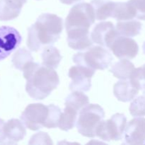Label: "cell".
Here are the masks:
<instances>
[{
	"mask_svg": "<svg viewBox=\"0 0 145 145\" xmlns=\"http://www.w3.org/2000/svg\"><path fill=\"white\" fill-rule=\"evenodd\" d=\"M22 71L27 80L25 91L35 100L47 98L59 85V76L52 68L40 66L32 61L28 62Z\"/></svg>",
	"mask_w": 145,
	"mask_h": 145,
	"instance_id": "obj_1",
	"label": "cell"
},
{
	"mask_svg": "<svg viewBox=\"0 0 145 145\" xmlns=\"http://www.w3.org/2000/svg\"><path fill=\"white\" fill-rule=\"evenodd\" d=\"M63 29V21L60 17L52 14L40 16L28 31L27 46L37 52L44 46L50 45L59 39Z\"/></svg>",
	"mask_w": 145,
	"mask_h": 145,
	"instance_id": "obj_2",
	"label": "cell"
},
{
	"mask_svg": "<svg viewBox=\"0 0 145 145\" xmlns=\"http://www.w3.org/2000/svg\"><path fill=\"white\" fill-rule=\"evenodd\" d=\"M105 116L103 109L98 104H88L79 111L76 121L78 132L86 137L96 136V129Z\"/></svg>",
	"mask_w": 145,
	"mask_h": 145,
	"instance_id": "obj_3",
	"label": "cell"
},
{
	"mask_svg": "<svg viewBox=\"0 0 145 145\" xmlns=\"http://www.w3.org/2000/svg\"><path fill=\"white\" fill-rule=\"evenodd\" d=\"M73 61L77 65L86 67L94 70H103L110 66L113 61L110 52L101 46L89 48L84 52H78L73 57Z\"/></svg>",
	"mask_w": 145,
	"mask_h": 145,
	"instance_id": "obj_4",
	"label": "cell"
},
{
	"mask_svg": "<svg viewBox=\"0 0 145 145\" xmlns=\"http://www.w3.org/2000/svg\"><path fill=\"white\" fill-rule=\"evenodd\" d=\"M96 16L94 10L91 4L79 3L73 6L65 21L67 31L74 28L89 29L94 24Z\"/></svg>",
	"mask_w": 145,
	"mask_h": 145,
	"instance_id": "obj_5",
	"label": "cell"
},
{
	"mask_svg": "<svg viewBox=\"0 0 145 145\" xmlns=\"http://www.w3.org/2000/svg\"><path fill=\"white\" fill-rule=\"evenodd\" d=\"M127 119L123 114L116 113L107 120H102L96 129V136L104 141L120 140L124 134Z\"/></svg>",
	"mask_w": 145,
	"mask_h": 145,
	"instance_id": "obj_6",
	"label": "cell"
},
{
	"mask_svg": "<svg viewBox=\"0 0 145 145\" xmlns=\"http://www.w3.org/2000/svg\"><path fill=\"white\" fill-rule=\"evenodd\" d=\"M48 112V106L42 103L30 104L21 114V120L27 128L35 131L44 127Z\"/></svg>",
	"mask_w": 145,
	"mask_h": 145,
	"instance_id": "obj_7",
	"label": "cell"
},
{
	"mask_svg": "<svg viewBox=\"0 0 145 145\" xmlns=\"http://www.w3.org/2000/svg\"><path fill=\"white\" fill-rule=\"evenodd\" d=\"M94 73V69L86 67L80 65L72 67L69 70V76L72 79L69 89L72 91H89L91 86V78Z\"/></svg>",
	"mask_w": 145,
	"mask_h": 145,
	"instance_id": "obj_8",
	"label": "cell"
},
{
	"mask_svg": "<svg viewBox=\"0 0 145 145\" xmlns=\"http://www.w3.org/2000/svg\"><path fill=\"white\" fill-rule=\"evenodd\" d=\"M22 38L16 28L3 25L0 27V61L9 56L21 44Z\"/></svg>",
	"mask_w": 145,
	"mask_h": 145,
	"instance_id": "obj_9",
	"label": "cell"
},
{
	"mask_svg": "<svg viewBox=\"0 0 145 145\" xmlns=\"http://www.w3.org/2000/svg\"><path fill=\"white\" fill-rule=\"evenodd\" d=\"M118 35L113 23L103 21L94 27L91 33V38L93 42L110 48L113 41Z\"/></svg>",
	"mask_w": 145,
	"mask_h": 145,
	"instance_id": "obj_10",
	"label": "cell"
},
{
	"mask_svg": "<svg viewBox=\"0 0 145 145\" xmlns=\"http://www.w3.org/2000/svg\"><path fill=\"white\" fill-rule=\"evenodd\" d=\"M110 50L119 59H131L137 56L139 47L135 40L129 37L118 35L113 41Z\"/></svg>",
	"mask_w": 145,
	"mask_h": 145,
	"instance_id": "obj_11",
	"label": "cell"
},
{
	"mask_svg": "<svg viewBox=\"0 0 145 145\" xmlns=\"http://www.w3.org/2000/svg\"><path fill=\"white\" fill-rule=\"evenodd\" d=\"M125 144H141L145 141V118L138 117L130 120L124 132Z\"/></svg>",
	"mask_w": 145,
	"mask_h": 145,
	"instance_id": "obj_12",
	"label": "cell"
},
{
	"mask_svg": "<svg viewBox=\"0 0 145 145\" xmlns=\"http://www.w3.org/2000/svg\"><path fill=\"white\" fill-rule=\"evenodd\" d=\"M26 134L25 125L18 119H11L5 123L4 139L1 144H16L24 138Z\"/></svg>",
	"mask_w": 145,
	"mask_h": 145,
	"instance_id": "obj_13",
	"label": "cell"
},
{
	"mask_svg": "<svg viewBox=\"0 0 145 145\" xmlns=\"http://www.w3.org/2000/svg\"><path fill=\"white\" fill-rule=\"evenodd\" d=\"M68 45L76 50L89 49L93 45V40L89 35V29L74 28L67 31Z\"/></svg>",
	"mask_w": 145,
	"mask_h": 145,
	"instance_id": "obj_14",
	"label": "cell"
},
{
	"mask_svg": "<svg viewBox=\"0 0 145 145\" xmlns=\"http://www.w3.org/2000/svg\"><path fill=\"white\" fill-rule=\"evenodd\" d=\"M140 90L130 79H122L114 85L113 93L120 101L128 102L134 99Z\"/></svg>",
	"mask_w": 145,
	"mask_h": 145,
	"instance_id": "obj_15",
	"label": "cell"
},
{
	"mask_svg": "<svg viewBox=\"0 0 145 145\" xmlns=\"http://www.w3.org/2000/svg\"><path fill=\"white\" fill-rule=\"evenodd\" d=\"M27 0H0V21H11L17 18Z\"/></svg>",
	"mask_w": 145,
	"mask_h": 145,
	"instance_id": "obj_16",
	"label": "cell"
},
{
	"mask_svg": "<svg viewBox=\"0 0 145 145\" xmlns=\"http://www.w3.org/2000/svg\"><path fill=\"white\" fill-rule=\"evenodd\" d=\"M91 4L94 10L96 19L104 21L112 17L116 2L110 0H92Z\"/></svg>",
	"mask_w": 145,
	"mask_h": 145,
	"instance_id": "obj_17",
	"label": "cell"
},
{
	"mask_svg": "<svg viewBox=\"0 0 145 145\" xmlns=\"http://www.w3.org/2000/svg\"><path fill=\"white\" fill-rule=\"evenodd\" d=\"M142 26V25L140 21L132 19L119 21L116 24V28L119 35L131 38L140 33Z\"/></svg>",
	"mask_w": 145,
	"mask_h": 145,
	"instance_id": "obj_18",
	"label": "cell"
},
{
	"mask_svg": "<svg viewBox=\"0 0 145 145\" xmlns=\"http://www.w3.org/2000/svg\"><path fill=\"white\" fill-rule=\"evenodd\" d=\"M137 13L135 8L129 1L116 2L112 17L118 21H127L137 17Z\"/></svg>",
	"mask_w": 145,
	"mask_h": 145,
	"instance_id": "obj_19",
	"label": "cell"
},
{
	"mask_svg": "<svg viewBox=\"0 0 145 145\" xmlns=\"http://www.w3.org/2000/svg\"><path fill=\"white\" fill-rule=\"evenodd\" d=\"M134 65L127 59H122L112 66L110 72L120 79H129L135 70Z\"/></svg>",
	"mask_w": 145,
	"mask_h": 145,
	"instance_id": "obj_20",
	"label": "cell"
},
{
	"mask_svg": "<svg viewBox=\"0 0 145 145\" xmlns=\"http://www.w3.org/2000/svg\"><path fill=\"white\" fill-rule=\"evenodd\" d=\"M62 59L59 51L53 46H47L42 52V65L52 69H56Z\"/></svg>",
	"mask_w": 145,
	"mask_h": 145,
	"instance_id": "obj_21",
	"label": "cell"
},
{
	"mask_svg": "<svg viewBox=\"0 0 145 145\" xmlns=\"http://www.w3.org/2000/svg\"><path fill=\"white\" fill-rule=\"evenodd\" d=\"M78 111L70 106H65L63 113H62L59 119L58 127L63 131H68L74 126L77 117Z\"/></svg>",
	"mask_w": 145,
	"mask_h": 145,
	"instance_id": "obj_22",
	"label": "cell"
},
{
	"mask_svg": "<svg viewBox=\"0 0 145 145\" xmlns=\"http://www.w3.org/2000/svg\"><path fill=\"white\" fill-rule=\"evenodd\" d=\"M89 97L79 91L72 92L65 100V106H70L77 111L82 110L84 107L89 104Z\"/></svg>",
	"mask_w": 145,
	"mask_h": 145,
	"instance_id": "obj_23",
	"label": "cell"
},
{
	"mask_svg": "<svg viewBox=\"0 0 145 145\" xmlns=\"http://www.w3.org/2000/svg\"><path fill=\"white\" fill-rule=\"evenodd\" d=\"M33 61V57L31 52L25 48L18 50L12 57V62L15 68L19 70H23L24 67L30 62Z\"/></svg>",
	"mask_w": 145,
	"mask_h": 145,
	"instance_id": "obj_24",
	"label": "cell"
},
{
	"mask_svg": "<svg viewBox=\"0 0 145 145\" xmlns=\"http://www.w3.org/2000/svg\"><path fill=\"white\" fill-rule=\"evenodd\" d=\"M48 106L49 112H48V116L47 118V120L44 127L47 128H55V127H58L62 112H61L60 108L55 105L51 104L48 105Z\"/></svg>",
	"mask_w": 145,
	"mask_h": 145,
	"instance_id": "obj_25",
	"label": "cell"
},
{
	"mask_svg": "<svg viewBox=\"0 0 145 145\" xmlns=\"http://www.w3.org/2000/svg\"><path fill=\"white\" fill-rule=\"evenodd\" d=\"M130 112L134 117L145 116V96H139L133 100L130 104Z\"/></svg>",
	"mask_w": 145,
	"mask_h": 145,
	"instance_id": "obj_26",
	"label": "cell"
},
{
	"mask_svg": "<svg viewBox=\"0 0 145 145\" xmlns=\"http://www.w3.org/2000/svg\"><path fill=\"white\" fill-rule=\"evenodd\" d=\"M51 138L47 133H36L31 137L29 144H52Z\"/></svg>",
	"mask_w": 145,
	"mask_h": 145,
	"instance_id": "obj_27",
	"label": "cell"
},
{
	"mask_svg": "<svg viewBox=\"0 0 145 145\" xmlns=\"http://www.w3.org/2000/svg\"><path fill=\"white\" fill-rule=\"evenodd\" d=\"M128 1L137 11V18L145 20V0H130Z\"/></svg>",
	"mask_w": 145,
	"mask_h": 145,
	"instance_id": "obj_28",
	"label": "cell"
},
{
	"mask_svg": "<svg viewBox=\"0 0 145 145\" xmlns=\"http://www.w3.org/2000/svg\"><path fill=\"white\" fill-rule=\"evenodd\" d=\"M4 125H5V122H4L2 119L0 118V144H2L4 139Z\"/></svg>",
	"mask_w": 145,
	"mask_h": 145,
	"instance_id": "obj_29",
	"label": "cell"
},
{
	"mask_svg": "<svg viewBox=\"0 0 145 145\" xmlns=\"http://www.w3.org/2000/svg\"><path fill=\"white\" fill-rule=\"evenodd\" d=\"M59 1L65 4H68V5H70V4H74V3L77 2V1H81V0H59Z\"/></svg>",
	"mask_w": 145,
	"mask_h": 145,
	"instance_id": "obj_30",
	"label": "cell"
},
{
	"mask_svg": "<svg viewBox=\"0 0 145 145\" xmlns=\"http://www.w3.org/2000/svg\"><path fill=\"white\" fill-rule=\"evenodd\" d=\"M141 71H142V77L144 81L145 82V65H143L141 67Z\"/></svg>",
	"mask_w": 145,
	"mask_h": 145,
	"instance_id": "obj_31",
	"label": "cell"
},
{
	"mask_svg": "<svg viewBox=\"0 0 145 145\" xmlns=\"http://www.w3.org/2000/svg\"><path fill=\"white\" fill-rule=\"evenodd\" d=\"M142 49H143V52H144V53L145 54V42H144V44H143Z\"/></svg>",
	"mask_w": 145,
	"mask_h": 145,
	"instance_id": "obj_32",
	"label": "cell"
},
{
	"mask_svg": "<svg viewBox=\"0 0 145 145\" xmlns=\"http://www.w3.org/2000/svg\"><path fill=\"white\" fill-rule=\"evenodd\" d=\"M143 90H144V95H145V85H144V88H143Z\"/></svg>",
	"mask_w": 145,
	"mask_h": 145,
	"instance_id": "obj_33",
	"label": "cell"
}]
</instances>
